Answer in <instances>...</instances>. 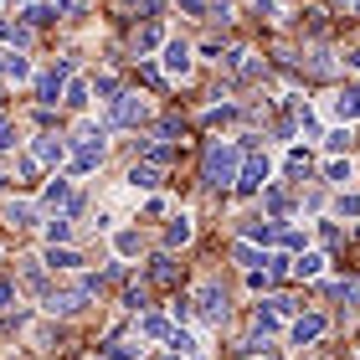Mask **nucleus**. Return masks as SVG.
Segmentation results:
<instances>
[{
    "instance_id": "obj_1",
    "label": "nucleus",
    "mask_w": 360,
    "mask_h": 360,
    "mask_svg": "<svg viewBox=\"0 0 360 360\" xmlns=\"http://www.w3.org/2000/svg\"><path fill=\"white\" fill-rule=\"evenodd\" d=\"M242 144H226V139H217V144H206V186H237V175H242Z\"/></svg>"
},
{
    "instance_id": "obj_2",
    "label": "nucleus",
    "mask_w": 360,
    "mask_h": 360,
    "mask_svg": "<svg viewBox=\"0 0 360 360\" xmlns=\"http://www.w3.org/2000/svg\"><path fill=\"white\" fill-rule=\"evenodd\" d=\"M263 186H268V155H263V150H248V155H242L237 191H242V195H252V191H263Z\"/></svg>"
},
{
    "instance_id": "obj_3",
    "label": "nucleus",
    "mask_w": 360,
    "mask_h": 360,
    "mask_svg": "<svg viewBox=\"0 0 360 360\" xmlns=\"http://www.w3.org/2000/svg\"><path fill=\"white\" fill-rule=\"evenodd\" d=\"M195 309H201L206 324H221V319H226V288H221V283H206L201 299H195Z\"/></svg>"
},
{
    "instance_id": "obj_4",
    "label": "nucleus",
    "mask_w": 360,
    "mask_h": 360,
    "mask_svg": "<svg viewBox=\"0 0 360 360\" xmlns=\"http://www.w3.org/2000/svg\"><path fill=\"white\" fill-rule=\"evenodd\" d=\"M144 113H150V103H144L139 93H119L113 98V124H139Z\"/></svg>"
},
{
    "instance_id": "obj_5",
    "label": "nucleus",
    "mask_w": 360,
    "mask_h": 360,
    "mask_svg": "<svg viewBox=\"0 0 360 360\" xmlns=\"http://www.w3.org/2000/svg\"><path fill=\"white\" fill-rule=\"evenodd\" d=\"M72 77V62H57L52 72H41V83H37V93H41V103H57V93H62V83Z\"/></svg>"
},
{
    "instance_id": "obj_6",
    "label": "nucleus",
    "mask_w": 360,
    "mask_h": 360,
    "mask_svg": "<svg viewBox=\"0 0 360 360\" xmlns=\"http://www.w3.org/2000/svg\"><path fill=\"white\" fill-rule=\"evenodd\" d=\"M98 160H103V144H98V134L88 129L83 139H77V155H72V170H93Z\"/></svg>"
},
{
    "instance_id": "obj_7",
    "label": "nucleus",
    "mask_w": 360,
    "mask_h": 360,
    "mask_svg": "<svg viewBox=\"0 0 360 360\" xmlns=\"http://www.w3.org/2000/svg\"><path fill=\"white\" fill-rule=\"evenodd\" d=\"M165 72L175 77V83L191 72V46L186 41H165Z\"/></svg>"
},
{
    "instance_id": "obj_8",
    "label": "nucleus",
    "mask_w": 360,
    "mask_h": 360,
    "mask_svg": "<svg viewBox=\"0 0 360 360\" xmlns=\"http://www.w3.org/2000/svg\"><path fill=\"white\" fill-rule=\"evenodd\" d=\"M324 335V314H304V319H293V345H309V340H319Z\"/></svg>"
},
{
    "instance_id": "obj_9",
    "label": "nucleus",
    "mask_w": 360,
    "mask_h": 360,
    "mask_svg": "<svg viewBox=\"0 0 360 360\" xmlns=\"http://www.w3.org/2000/svg\"><path fill=\"white\" fill-rule=\"evenodd\" d=\"M129 186H134V191H155L160 186V165H155V160L134 165V170H129Z\"/></svg>"
},
{
    "instance_id": "obj_10",
    "label": "nucleus",
    "mask_w": 360,
    "mask_h": 360,
    "mask_svg": "<svg viewBox=\"0 0 360 360\" xmlns=\"http://www.w3.org/2000/svg\"><path fill=\"white\" fill-rule=\"evenodd\" d=\"M77 263H83V257H77L72 248H57V242L46 248V268H57V273H72Z\"/></svg>"
},
{
    "instance_id": "obj_11",
    "label": "nucleus",
    "mask_w": 360,
    "mask_h": 360,
    "mask_svg": "<svg viewBox=\"0 0 360 360\" xmlns=\"http://www.w3.org/2000/svg\"><path fill=\"white\" fill-rule=\"evenodd\" d=\"M242 232H248L252 242H278V237H283V226H278L273 217H268V221L257 217V221H248V226H242Z\"/></svg>"
},
{
    "instance_id": "obj_12",
    "label": "nucleus",
    "mask_w": 360,
    "mask_h": 360,
    "mask_svg": "<svg viewBox=\"0 0 360 360\" xmlns=\"http://www.w3.org/2000/svg\"><path fill=\"white\" fill-rule=\"evenodd\" d=\"M335 113H340V119H360V88H345V93H335Z\"/></svg>"
},
{
    "instance_id": "obj_13",
    "label": "nucleus",
    "mask_w": 360,
    "mask_h": 360,
    "mask_svg": "<svg viewBox=\"0 0 360 360\" xmlns=\"http://www.w3.org/2000/svg\"><path fill=\"white\" fill-rule=\"evenodd\" d=\"M31 155H37L41 165H62V139H52V134H41V139H37V150H31Z\"/></svg>"
},
{
    "instance_id": "obj_14",
    "label": "nucleus",
    "mask_w": 360,
    "mask_h": 360,
    "mask_svg": "<svg viewBox=\"0 0 360 360\" xmlns=\"http://www.w3.org/2000/svg\"><path fill=\"white\" fill-rule=\"evenodd\" d=\"M155 46H160V26L150 21V26H139V31H134V52L144 57V52H155Z\"/></svg>"
},
{
    "instance_id": "obj_15",
    "label": "nucleus",
    "mask_w": 360,
    "mask_h": 360,
    "mask_svg": "<svg viewBox=\"0 0 360 360\" xmlns=\"http://www.w3.org/2000/svg\"><path fill=\"white\" fill-rule=\"evenodd\" d=\"M180 242H191V217H175L165 226V248H180Z\"/></svg>"
},
{
    "instance_id": "obj_16",
    "label": "nucleus",
    "mask_w": 360,
    "mask_h": 360,
    "mask_svg": "<svg viewBox=\"0 0 360 360\" xmlns=\"http://www.w3.org/2000/svg\"><path fill=\"white\" fill-rule=\"evenodd\" d=\"M46 206H72V186L68 180H52V186H46Z\"/></svg>"
},
{
    "instance_id": "obj_17",
    "label": "nucleus",
    "mask_w": 360,
    "mask_h": 360,
    "mask_svg": "<svg viewBox=\"0 0 360 360\" xmlns=\"http://www.w3.org/2000/svg\"><path fill=\"white\" fill-rule=\"evenodd\" d=\"M150 278H155L160 288H165V283H175V263H170V257H155V263H150Z\"/></svg>"
},
{
    "instance_id": "obj_18",
    "label": "nucleus",
    "mask_w": 360,
    "mask_h": 360,
    "mask_svg": "<svg viewBox=\"0 0 360 360\" xmlns=\"http://www.w3.org/2000/svg\"><path fill=\"white\" fill-rule=\"evenodd\" d=\"M319 268H324V257H319V252H304L299 263H293V273H299V278H319Z\"/></svg>"
},
{
    "instance_id": "obj_19",
    "label": "nucleus",
    "mask_w": 360,
    "mask_h": 360,
    "mask_svg": "<svg viewBox=\"0 0 360 360\" xmlns=\"http://www.w3.org/2000/svg\"><path fill=\"white\" fill-rule=\"evenodd\" d=\"M6 226H31V206L26 201H11L6 206Z\"/></svg>"
},
{
    "instance_id": "obj_20",
    "label": "nucleus",
    "mask_w": 360,
    "mask_h": 360,
    "mask_svg": "<svg viewBox=\"0 0 360 360\" xmlns=\"http://www.w3.org/2000/svg\"><path fill=\"white\" fill-rule=\"evenodd\" d=\"M165 340H170V355H191V350H195V340H191L186 330H170Z\"/></svg>"
},
{
    "instance_id": "obj_21",
    "label": "nucleus",
    "mask_w": 360,
    "mask_h": 360,
    "mask_svg": "<svg viewBox=\"0 0 360 360\" xmlns=\"http://www.w3.org/2000/svg\"><path fill=\"white\" fill-rule=\"evenodd\" d=\"M46 237H52V242H68V237H72V221H68V217L46 221Z\"/></svg>"
},
{
    "instance_id": "obj_22",
    "label": "nucleus",
    "mask_w": 360,
    "mask_h": 360,
    "mask_svg": "<svg viewBox=\"0 0 360 360\" xmlns=\"http://www.w3.org/2000/svg\"><path fill=\"white\" fill-rule=\"evenodd\" d=\"M103 355H108V360H134V345H124V340H108Z\"/></svg>"
},
{
    "instance_id": "obj_23",
    "label": "nucleus",
    "mask_w": 360,
    "mask_h": 360,
    "mask_svg": "<svg viewBox=\"0 0 360 360\" xmlns=\"http://www.w3.org/2000/svg\"><path fill=\"white\" fill-rule=\"evenodd\" d=\"M288 175H299V180L309 175V155L304 150H288Z\"/></svg>"
},
{
    "instance_id": "obj_24",
    "label": "nucleus",
    "mask_w": 360,
    "mask_h": 360,
    "mask_svg": "<svg viewBox=\"0 0 360 360\" xmlns=\"http://www.w3.org/2000/svg\"><path fill=\"white\" fill-rule=\"evenodd\" d=\"M144 160H155V165H170V144H144Z\"/></svg>"
},
{
    "instance_id": "obj_25",
    "label": "nucleus",
    "mask_w": 360,
    "mask_h": 360,
    "mask_svg": "<svg viewBox=\"0 0 360 360\" xmlns=\"http://www.w3.org/2000/svg\"><path fill=\"white\" fill-rule=\"evenodd\" d=\"M113 248H119L124 257H134V252H139V232H119V242H113Z\"/></svg>"
},
{
    "instance_id": "obj_26",
    "label": "nucleus",
    "mask_w": 360,
    "mask_h": 360,
    "mask_svg": "<svg viewBox=\"0 0 360 360\" xmlns=\"http://www.w3.org/2000/svg\"><path fill=\"white\" fill-rule=\"evenodd\" d=\"M139 330H144V335H170V324L160 319V314H144V324H139Z\"/></svg>"
},
{
    "instance_id": "obj_27",
    "label": "nucleus",
    "mask_w": 360,
    "mask_h": 360,
    "mask_svg": "<svg viewBox=\"0 0 360 360\" xmlns=\"http://www.w3.org/2000/svg\"><path fill=\"white\" fill-rule=\"evenodd\" d=\"M232 257H237V263H242V268H257V263H263V257H257V252L248 248V242H242V248H232Z\"/></svg>"
},
{
    "instance_id": "obj_28",
    "label": "nucleus",
    "mask_w": 360,
    "mask_h": 360,
    "mask_svg": "<svg viewBox=\"0 0 360 360\" xmlns=\"http://www.w3.org/2000/svg\"><path fill=\"white\" fill-rule=\"evenodd\" d=\"M0 37L15 41V46H26V41H31V31H26V26H0Z\"/></svg>"
},
{
    "instance_id": "obj_29",
    "label": "nucleus",
    "mask_w": 360,
    "mask_h": 360,
    "mask_svg": "<svg viewBox=\"0 0 360 360\" xmlns=\"http://www.w3.org/2000/svg\"><path fill=\"white\" fill-rule=\"evenodd\" d=\"M62 103H72V108H83V103H88V83H72V88H68V98H62Z\"/></svg>"
},
{
    "instance_id": "obj_30",
    "label": "nucleus",
    "mask_w": 360,
    "mask_h": 360,
    "mask_svg": "<svg viewBox=\"0 0 360 360\" xmlns=\"http://www.w3.org/2000/svg\"><path fill=\"white\" fill-rule=\"evenodd\" d=\"M324 175H330V180H335V186H345V180H350V160H335V165H330V170H324Z\"/></svg>"
},
{
    "instance_id": "obj_31",
    "label": "nucleus",
    "mask_w": 360,
    "mask_h": 360,
    "mask_svg": "<svg viewBox=\"0 0 360 360\" xmlns=\"http://www.w3.org/2000/svg\"><path fill=\"white\" fill-rule=\"evenodd\" d=\"M268 211H273V217H283V211H288V191H268Z\"/></svg>"
},
{
    "instance_id": "obj_32",
    "label": "nucleus",
    "mask_w": 360,
    "mask_h": 360,
    "mask_svg": "<svg viewBox=\"0 0 360 360\" xmlns=\"http://www.w3.org/2000/svg\"><path fill=\"white\" fill-rule=\"evenodd\" d=\"M26 21H31V26H46V21H52V11H46V6H31Z\"/></svg>"
},
{
    "instance_id": "obj_33",
    "label": "nucleus",
    "mask_w": 360,
    "mask_h": 360,
    "mask_svg": "<svg viewBox=\"0 0 360 360\" xmlns=\"http://www.w3.org/2000/svg\"><path fill=\"white\" fill-rule=\"evenodd\" d=\"M226 119H237V108H226V103H221V108H211V113H206V124H226Z\"/></svg>"
},
{
    "instance_id": "obj_34",
    "label": "nucleus",
    "mask_w": 360,
    "mask_h": 360,
    "mask_svg": "<svg viewBox=\"0 0 360 360\" xmlns=\"http://www.w3.org/2000/svg\"><path fill=\"white\" fill-rule=\"evenodd\" d=\"M6 77H26V57H6Z\"/></svg>"
},
{
    "instance_id": "obj_35",
    "label": "nucleus",
    "mask_w": 360,
    "mask_h": 360,
    "mask_svg": "<svg viewBox=\"0 0 360 360\" xmlns=\"http://www.w3.org/2000/svg\"><path fill=\"white\" fill-rule=\"evenodd\" d=\"M180 11H191V15H201V11H206V0H180Z\"/></svg>"
},
{
    "instance_id": "obj_36",
    "label": "nucleus",
    "mask_w": 360,
    "mask_h": 360,
    "mask_svg": "<svg viewBox=\"0 0 360 360\" xmlns=\"http://www.w3.org/2000/svg\"><path fill=\"white\" fill-rule=\"evenodd\" d=\"M11 139H15V129H11V124H0V150H11Z\"/></svg>"
},
{
    "instance_id": "obj_37",
    "label": "nucleus",
    "mask_w": 360,
    "mask_h": 360,
    "mask_svg": "<svg viewBox=\"0 0 360 360\" xmlns=\"http://www.w3.org/2000/svg\"><path fill=\"white\" fill-rule=\"evenodd\" d=\"M11 293H15L11 283H0V309H11Z\"/></svg>"
},
{
    "instance_id": "obj_38",
    "label": "nucleus",
    "mask_w": 360,
    "mask_h": 360,
    "mask_svg": "<svg viewBox=\"0 0 360 360\" xmlns=\"http://www.w3.org/2000/svg\"><path fill=\"white\" fill-rule=\"evenodd\" d=\"M134 6H144V11H150V0H124V11H134Z\"/></svg>"
},
{
    "instance_id": "obj_39",
    "label": "nucleus",
    "mask_w": 360,
    "mask_h": 360,
    "mask_svg": "<svg viewBox=\"0 0 360 360\" xmlns=\"http://www.w3.org/2000/svg\"><path fill=\"white\" fill-rule=\"evenodd\" d=\"M350 68H355V72H360V52H355V57H350Z\"/></svg>"
}]
</instances>
